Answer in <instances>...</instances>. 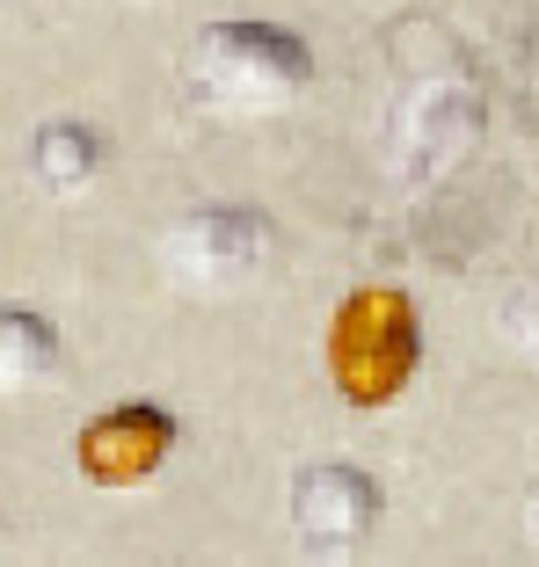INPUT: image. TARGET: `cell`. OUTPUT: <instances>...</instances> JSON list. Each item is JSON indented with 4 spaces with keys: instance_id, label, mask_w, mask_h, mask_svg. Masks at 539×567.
Segmentation results:
<instances>
[{
    "instance_id": "8992f818",
    "label": "cell",
    "mask_w": 539,
    "mask_h": 567,
    "mask_svg": "<svg viewBox=\"0 0 539 567\" xmlns=\"http://www.w3.org/2000/svg\"><path fill=\"white\" fill-rule=\"evenodd\" d=\"M175 415L169 408H153V401H124L110 408V415H95L81 430V473L102 487H139L153 481V473L169 466V451H175Z\"/></svg>"
},
{
    "instance_id": "52a82bcc",
    "label": "cell",
    "mask_w": 539,
    "mask_h": 567,
    "mask_svg": "<svg viewBox=\"0 0 539 567\" xmlns=\"http://www.w3.org/2000/svg\"><path fill=\"white\" fill-rule=\"evenodd\" d=\"M102 167H110V146H102L95 124L51 117V124H37V132H30V175L51 189V197H81Z\"/></svg>"
},
{
    "instance_id": "ba28073f",
    "label": "cell",
    "mask_w": 539,
    "mask_h": 567,
    "mask_svg": "<svg viewBox=\"0 0 539 567\" xmlns=\"http://www.w3.org/2000/svg\"><path fill=\"white\" fill-rule=\"evenodd\" d=\"M67 371V350L37 306H0V393H37Z\"/></svg>"
},
{
    "instance_id": "30bf717a",
    "label": "cell",
    "mask_w": 539,
    "mask_h": 567,
    "mask_svg": "<svg viewBox=\"0 0 539 567\" xmlns=\"http://www.w3.org/2000/svg\"><path fill=\"white\" fill-rule=\"evenodd\" d=\"M525 538H532V553H539V495H532V509H525Z\"/></svg>"
},
{
    "instance_id": "3957f363",
    "label": "cell",
    "mask_w": 539,
    "mask_h": 567,
    "mask_svg": "<svg viewBox=\"0 0 539 567\" xmlns=\"http://www.w3.org/2000/svg\"><path fill=\"white\" fill-rule=\"evenodd\" d=\"M270 248H277V234L255 204H197L161 240V262L183 291H241L248 277H263Z\"/></svg>"
},
{
    "instance_id": "6da1fadb",
    "label": "cell",
    "mask_w": 539,
    "mask_h": 567,
    "mask_svg": "<svg viewBox=\"0 0 539 567\" xmlns=\"http://www.w3.org/2000/svg\"><path fill=\"white\" fill-rule=\"evenodd\" d=\"M314 81V59L277 22H212L190 51V95L220 117H277Z\"/></svg>"
},
{
    "instance_id": "277c9868",
    "label": "cell",
    "mask_w": 539,
    "mask_h": 567,
    "mask_svg": "<svg viewBox=\"0 0 539 567\" xmlns=\"http://www.w3.org/2000/svg\"><path fill=\"white\" fill-rule=\"evenodd\" d=\"M481 146V87L459 81V73H438L423 81L401 110V189H430L445 183L467 153Z\"/></svg>"
},
{
    "instance_id": "7a4b0ae2",
    "label": "cell",
    "mask_w": 539,
    "mask_h": 567,
    "mask_svg": "<svg viewBox=\"0 0 539 567\" xmlns=\"http://www.w3.org/2000/svg\"><path fill=\"white\" fill-rule=\"evenodd\" d=\"M423 364V328L401 291H357L328 334V371L350 408H387Z\"/></svg>"
},
{
    "instance_id": "9c48e42d",
    "label": "cell",
    "mask_w": 539,
    "mask_h": 567,
    "mask_svg": "<svg viewBox=\"0 0 539 567\" xmlns=\"http://www.w3.org/2000/svg\"><path fill=\"white\" fill-rule=\"evenodd\" d=\"M510 350L539 371V299H518V306H510Z\"/></svg>"
},
{
    "instance_id": "5b68a950",
    "label": "cell",
    "mask_w": 539,
    "mask_h": 567,
    "mask_svg": "<svg viewBox=\"0 0 539 567\" xmlns=\"http://www.w3.org/2000/svg\"><path fill=\"white\" fill-rule=\"evenodd\" d=\"M379 524V481L343 458H321L292 481V538L306 560H350Z\"/></svg>"
},
{
    "instance_id": "8fae6325",
    "label": "cell",
    "mask_w": 539,
    "mask_h": 567,
    "mask_svg": "<svg viewBox=\"0 0 539 567\" xmlns=\"http://www.w3.org/2000/svg\"><path fill=\"white\" fill-rule=\"evenodd\" d=\"M0 546H8V517H0Z\"/></svg>"
}]
</instances>
